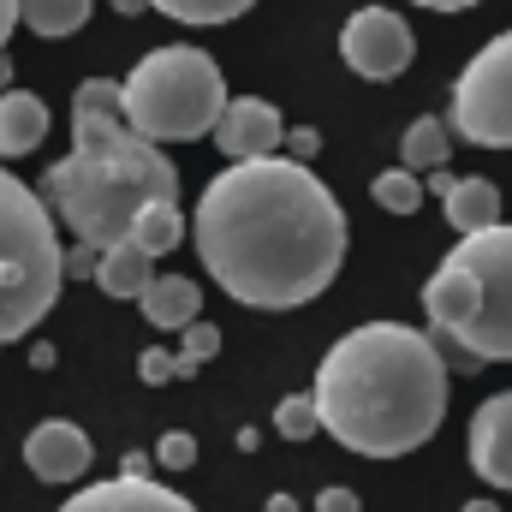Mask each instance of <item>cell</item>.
Listing matches in <instances>:
<instances>
[{
  "instance_id": "6",
  "label": "cell",
  "mask_w": 512,
  "mask_h": 512,
  "mask_svg": "<svg viewBox=\"0 0 512 512\" xmlns=\"http://www.w3.org/2000/svg\"><path fill=\"white\" fill-rule=\"evenodd\" d=\"M120 108L149 143H197L227 108V78L203 48H149L131 78H120Z\"/></svg>"
},
{
  "instance_id": "13",
  "label": "cell",
  "mask_w": 512,
  "mask_h": 512,
  "mask_svg": "<svg viewBox=\"0 0 512 512\" xmlns=\"http://www.w3.org/2000/svg\"><path fill=\"white\" fill-rule=\"evenodd\" d=\"M42 137H48V102L36 90H0V161L42 149Z\"/></svg>"
},
{
  "instance_id": "28",
  "label": "cell",
  "mask_w": 512,
  "mask_h": 512,
  "mask_svg": "<svg viewBox=\"0 0 512 512\" xmlns=\"http://www.w3.org/2000/svg\"><path fill=\"white\" fill-rule=\"evenodd\" d=\"M12 24H18V0H0V48H6V36H12Z\"/></svg>"
},
{
  "instance_id": "2",
  "label": "cell",
  "mask_w": 512,
  "mask_h": 512,
  "mask_svg": "<svg viewBox=\"0 0 512 512\" xmlns=\"http://www.w3.org/2000/svg\"><path fill=\"white\" fill-rule=\"evenodd\" d=\"M316 417L358 459H405L447 417V358L423 328L364 322L316 364Z\"/></svg>"
},
{
  "instance_id": "16",
  "label": "cell",
  "mask_w": 512,
  "mask_h": 512,
  "mask_svg": "<svg viewBox=\"0 0 512 512\" xmlns=\"http://www.w3.org/2000/svg\"><path fill=\"white\" fill-rule=\"evenodd\" d=\"M149 274H155V256L137 251L131 239H120V245H108V251L96 256V286L108 292V298H137L143 286H149Z\"/></svg>"
},
{
  "instance_id": "29",
  "label": "cell",
  "mask_w": 512,
  "mask_h": 512,
  "mask_svg": "<svg viewBox=\"0 0 512 512\" xmlns=\"http://www.w3.org/2000/svg\"><path fill=\"white\" fill-rule=\"evenodd\" d=\"M417 6H429V12H465V6H477V0H417Z\"/></svg>"
},
{
  "instance_id": "1",
  "label": "cell",
  "mask_w": 512,
  "mask_h": 512,
  "mask_svg": "<svg viewBox=\"0 0 512 512\" xmlns=\"http://www.w3.org/2000/svg\"><path fill=\"white\" fill-rule=\"evenodd\" d=\"M191 233L209 280L251 310H298L322 298L346 262L340 197L286 149L215 173L197 197Z\"/></svg>"
},
{
  "instance_id": "10",
  "label": "cell",
  "mask_w": 512,
  "mask_h": 512,
  "mask_svg": "<svg viewBox=\"0 0 512 512\" xmlns=\"http://www.w3.org/2000/svg\"><path fill=\"white\" fill-rule=\"evenodd\" d=\"M465 459L471 471L512 495V393H489L477 411H471V429H465Z\"/></svg>"
},
{
  "instance_id": "7",
  "label": "cell",
  "mask_w": 512,
  "mask_h": 512,
  "mask_svg": "<svg viewBox=\"0 0 512 512\" xmlns=\"http://www.w3.org/2000/svg\"><path fill=\"white\" fill-rule=\"evenodd\" d=\"M453 137L477 149H512V30L483 42L453 78Z\"/></svg>"
},
{
  "instance_id": "32",
  "label": "cell",
  "mask_w": 512,
  "mask_h": 512,
  "mask_svg": "<svg viewBox=\"0 0 512 512\" xmlns=\"http://www.w3.org/2000/svg\"><path fill=\"white\" fill-rule=\"evenodd\" d=\"M268 512H298V507H292L286 495H274V501H268Z\"/></svg>"
},
{
  "instance_id": "14",
  "label": "cell",
  "mask_w": 512,
  "mask_h": 512,
  "mask_svg": "<svg viewBox=\"0 0 512 512\" xmlns=\"http://www.w3.org/2000/svg\"><path fill=\"white\" fill-rule=\"evenodd\" d=\"M137 310L149 316V328H185L203 310V292L185 274H149V286L137 292Z\"/></svg>"
},
{
  "instance_id": "30",
  "label": "cell",
  "mask_w": 512,
  "mask_h": 512,
  "mask_svg": "<svg viewBox=\"0 0 512 512\" xmlns=\"http://www.w3.org/2000/svg\"><path fill=\"white\" fill-rule=\"evenodd\" d=\"M0 90H12V60H6V48H0Z\"/></svg>"
},
{
  "instance_id": "9",
  "label": "cell",
  "mask_w": 512,
  "mask_h": 512,
  "mask_svg": "<svg viewBox=\"0 0 512 512\" xmlns=\"http://www.w3.org/2000/svg\"><path fill=\"white\" fill-rule=\"evenodd\" d=\"M60 512H197V507H191L185 495H173L167 483H149V477H143V459H126L120 477L66 495Z\"/></svg>"
},
{
  "instance_id": "12",
  "label": "cell",
  "mask_w": 512,
  "mask_h": 512,
  "mask_svg": "<svg viewBox=\"0 0 512 512\" xmlns=\"http://www.w3.org/2000/svg\"><path fill=\"white\" fill-rule=\"evenodd\" d=\"M90 459H96V447H90V435L78 429V423H66V417H48V423H36L30 435H24V465H30V477H42V483H78L84 471H90Z\"/></svg>"
},
{
  "instance_id": "23",
  "label": "cell",
  "mask_w": 512,
  "mask_h": 512,
  "mask_svg": "<svg viewBox=\"0 0 512 512\" xmlns=\"http://www.w3.org/2000/svg\"><path fill=\"white\" fill-rule=\"evenodd\" d=\"M179 334H185V346H179V370H185V376H191V370H203V364L221 352V328H215V322H203V316H191Z\"/></svg>"
},
{
  "instance_id": "20",
  "label": "cell",
  "mask_w": 512,
  "mask_h": 512,
  "mask_svg": "<svg viewBox=\"0 0 512 512\" xmlns=\"http://www.w3.org/2000/svg\"><path fill=\"white\" fill-rule=\"evenodd\" d=\"M179 239H185V215H179V203H161V209H149V215L131 227V245L149 251V256H167Z\"/></svg>"
},
{
  "instance_id": "11",
  "label": "cell",
  "mask_w": 512,
  "mask_h": 512,
  "mask_svg": "<svg viewBox=\"0 0 512 512\" xmlns=\"http://www.w3.org/2000/svg\"><path fill=\"white\" fill-rule=\"evenodd\" d=\"M209 137L221 143L227 161H251V155L286 149V120H280V108L262 102V96H227V108H221V120H215Z\"/></svg>"
},
{
  "instance_id": "22",
  "label": "cell",
  "mask_w": 512,
  "mask_h": 512,
  "mask_svg": "<svg viewBox=\"0 0 512 512\" xmlns=\"http://www.w3.org/2000/svg\"><path fill=\"white\" fill-rule=\"evenodd\" d=\"M274 429H280L286 441H310V435H322L316 399H310V393H286V399H280V411H274Z\"/></svg>"
},
{
  "instance_id": "25",
  "label": "cell",
  "mask_w": 512,
  "mask_h": 512,
  "mask_svg": "<svg viewBox=\"0 0 512 512\" xmlns=\"http://www.w3.org/2000/svg\"><path fill=\"white\" fill-rule=\"evenodd\" d=\"M191 459H197V441H191V435H179V429H173V435H161V465L185 471Z\"/></svg>"
},
{
  "instance_id": "21",
  "label": "cell",
  "mask_w": 512,
  "mask_h": 512,
  "mask_svg": "<svg viewBox=\"0 0 512 512\" xmlns=\"http://www.w3.org/2000/svg\"><path fill=\"white\" fill-rule=\"evenodd\" d=\"M161 18H179V24H233L245 18L256 0H149Z\"/></svg>"
},
{
  "instance_id": "26",
  "label": "cell",
  "mask_w": 512,
  "mask_h": 512,
  "mask_svg": "<svg viewBox=\"0 0 512 512\" xmlns=\"http://www.w3.org/2000/svg\"><path fill=\"white\" fill-rule=\"evenodd\" d=\"M96 245H72V251L60 256V268H66V280H90V274H96Z\"/></svg>"
},
{
  "instance_id": "31",
  "label": "cell",
  "mask_w": 512,
  "mask_h": 512,
  "mask_svg": "<svg viewBox=\"0 0 512 512\" xmlns=\"http://www.w3.org/2000/svg\"><path fill=\"white\" fill-rule=\"evenodd\" d=\"M143 6H149V0H114V12H126V18L131 12H143Z\"/></svg>"
},
{
  "instance_id": "5",
  "label": "cell",
  "mask_w": 512,
  "mask_h": 512,
  "mask_svg": "<svg viewBox=\"0 0 512 512\" xmlns=\"http://www.w3.org/2000/svg\"><path fill=\"white\" fill-rule=\"evenodd\" d=\"M60 233L42 191L0 167V346L24 340L60 298Z\"/></svg>"
},
{
  "instance_id": "3",
  "label": "cell",
  "mask_w": 512,
  "mask_h": 512,
  "mask_svg": "<svg viewBox=\"0 0 512 512\" xmlns=\"http://www.w3.org/2000/svg\"><path fill=\"white\" fill-rule=\"evenodd\" d=\"M42 203L72 227L78 245L96 251L131 239L149 209L179 203V167L161 155V143L131 131L114 78H84L72 90V149L42 173Z\"/></svg>"
},
{
  "instance_id": "4",
  "label": "cell",
  "mask_w": 512,
  "mask_h": 512,
  "mask_svg": "<svg viewBox=\"0 0 512 512\" xmlns=\"http://www.w3.org/2000/svg\"><path fill=\"white\" fill-rule=\"evenodd\" d=\"M429 340L453 370L512 364V227L495 221L483 233H459L441 268L423 286Z\"/></svg>"
},
{
  "instance_id": "8",
  "label": "cell",
  "mask_w": 512,
  "mask_h": 512,
  "mask_svg": "<svg viewBox=\"0 0 512 512\" xmlns=\"http://www.w3.org/2000/svg\"><path fill=\"white\" fill-rule=\"evenodd\" d=\"M411 54H417V36H411V24H405L399 12H387V6H358V12L346 18V30H340V60H346L358 78H370V84L399 78V72L411 66Z\"/></svg>"
},
{
  "instance_id": "19",
  "label": "cell",
  "mask_w": 512,
  "mask_h": 512,
  "mask_svg": "<svg viewBox=\"0 0 512 512\" xmlns=\"http://www.w3.org/2000/svg\"><path fill=\"white\" fill-rule=\"evenodd\" d=\"M370 197H376V209H387V215H417V209H423V173L387 167V173H376Z\"/></svg>"
},
{
  "instance_id": "24",
  "label": "cell",
  "mask_w": 512,
  "mask_h": 512,
  "mask_svg": "<svg viewBox=\"0 0 512 512\" xmlns=\"http://www.w3.org/2000/svg\"><path fill=\"white\" fill-rule=\"evenodd\" d=\"M137 376H143L149 387H161V382H173V376H185V370H179V352H143Z\"/></svg>"
},
{
  "instance_id": "15",
  "label": "cell",
  "mask_w": 512,
  "mask_h": 512,
  "mask_svg": "<svg viewBox=\"0 0 512 512\" xmlns=\"http://www.w3.org/2000/svg\"><path fill=\"white\" fill-rule=\"evenodd\" d=\"M441 203H447V227L453 233H483V227L501 221V185L495 179H447Z\"/></svg>"
},
{
  "instance_id": "17",
  "label": "cell",
  "mask_w": 512,
  "mask_h": 512,
  "mask_svg": "<svg viewBox=\"0 0 512 512\" xmlns=\"http://www.w3.org/2000/svg\"><path fill=\"white\" fill-rule=\"evenodd\" d=\"M447 155H453V126L435 114L411 120L399 137V167H411V173H435V167H447Z\"/></svg>"
},
{
  "instance_id": "27",
  "label": "cell",
  "mask_w": 512,
  "mask_h": 512,
  "mask_svg": "<svg viewBox=\"0 0 512 512\" xmlns=\"http://www.w3.org/2000/svg\"><path fill=\"white\" fill-rule=\"evenodd\" d=\"M316 512H358V495L352 489H322L316 495Z\"/></svg>"
},
{
  "instance_id": "33",
  "label": "cell",
  "mask_w": 512,
  "mask_h": 512,
  "mask_svg": "<svg viewBox=\"0 0 512 512\" xmlns=\"http://www.w3.org/2000/svg\"><path fill=\"white\" fill-rule=\"evenodd\" d=\"M465 512H501L495 501H465Z\"/></svg>"
},
{
  "instance_id": "18",
  "label": "cell",
  "mask_w": 512,
  "mask_h": 512,
  "mask_svg": "<svg viewBox=\"0 0 512 512\" xmlns=\"http://www.w3.org/2000/svg\"><path fill=\"white\" fill-rule=\"evenodd\" d=\"M96 0H18V24H30L36 36H72L90 24Z\"/></svg>"
}]
</instances>
